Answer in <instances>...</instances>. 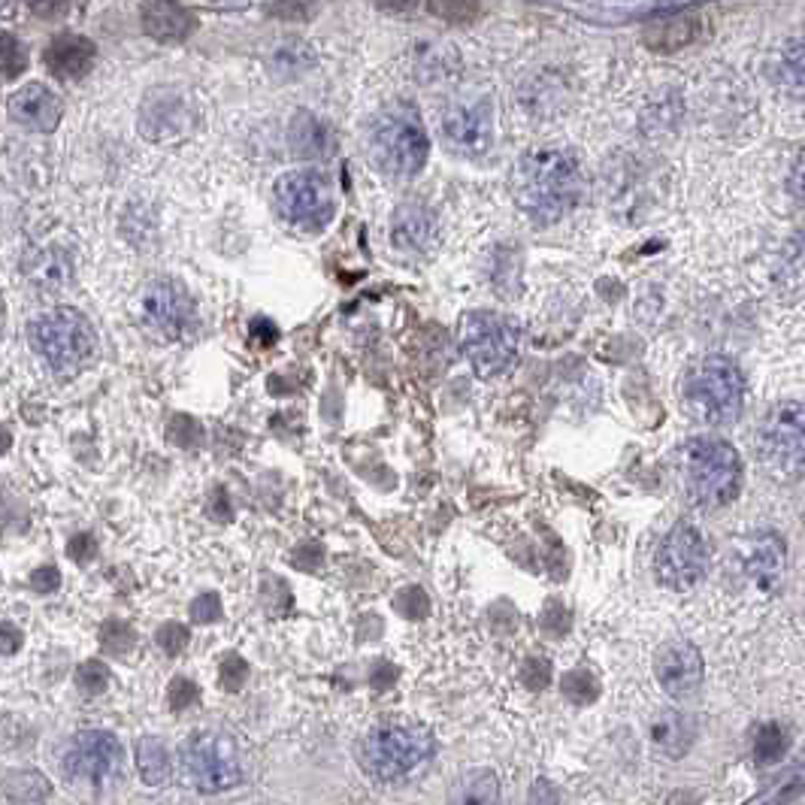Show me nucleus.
Instances as JSON below:
<instances>
[{"instance_id": "1", "label": "nucleus", "mask_w": 805, "mask_h": 805, "mask_svg": "<svg viewBox=\"0 0 805 805\" xmlns=\"http://www.w3.org/2000/svg\"><path fill=\"white\" fill-rule=\"evenodd\" d=\"M515 194L522 210L539 225H555L579 203L581 167L576 154L539 149L524 154L515 173Z\"/></svg>"}, {"instance_id": "2", "label": "nucleus", "mask_w": 805, "mask_h": 805, "mask_svg": "<svg viewBox=\"0 0 805 805\" xmlns=\"http://www.w3.org/2000/svg\"><path fill=\"white\" fill-rule=\"evenodd\" d=\"M433 758H437V739L421 723H379L357 742L361 770L379 784L415 782L418 775L430 770Z\"/></svg>"}, {"instance_id": "3", "label": "nucleus", "mask_w": 805, "mask_h": 805, "mask_svg": "<svg viewBox=\"0 0 805 805\" xmlns=\"http://www.w3.org/2000/svg\"><path fill=\"white\" fill-rule=\"evenodd\" d=\"M685 487L697 506L721 509L739 497L742 458L723 439H690L685 449Z\"/></svg>"}, {"instance_id": "4", "label": "nucleus", "mask_w": 805, "mask_h": 805, "mask_svg": "<svg viewBox=\"0 0 805 805\" xmlns=\"http://www.w3.org/2000/svg\"><path fill=\"white\" fill-rule=\"evenodd\" d=\"M28 340L49 369L73 376L88 367L97 355V333L92 321L76 309H52L31 324Z\"/></svg>"}, {"instance_id": "5", "label": "nucleus", "mask_w": 805, "mask_h": 805, "mask_svg": "<svg viewBox=\"0 0 805 805\" xmlns=\"http://www.w3.org/2000/svg\"><path fill=\"white\" fill-rule=\"evenodd\" d=\"M685 406L702 425H730L745 406V382L730 357L697 361L685 379Z\"/></svg>"}, {"instance_id": "6", "label": "nucleus", "mask_w": 805, "mask_h": 805, "mask_svg": "<svg viewBox=\"0 0 805 805\" xmlns=\"http://www.w3.org/2000/svg\"><path fill=\"white\" fill-rule=\"evenodd\" d=\"M369 154L385 176H418L430 154V140L418 112L412 107L385 109L369 133Z\"/></svg>"}, {"instance_id": "7", "label": "nucleus", "mask_w": 805, "mask_h": 805, "mask_svg": "<svg viewBox=\"0 0 805 805\" xmlns=\"http://www.w3.org/2000/svg\"><path fill=\"white\" fill-rule=\"evenodd\" d=\"M518 345H522V333L518 324L500 312H470L461 324V348L466 364L473 367L475 376L482 379H494L503 376L506 369L515 364L518 357Z\"/></svg>"}, {"instance_id": "8", "label": "nucleus", "mask_w": 805, "mask_h": 805, "mask_svg": "<svg viewBox=\"0 0 805 805\" xmlns=\"http://www.w3.org/2000/svg\"><path fill=\"white\" fill-rule=\"evenodd\" d=\"M179 763H182V772H185L191 787H197L201 794L230 791L246 775L237 742L230 736L215 733V730L191 733L179 751Z\"/></svg>"}, {"instance_id": "9", "label": "nucleus", "mask_w": 805, "mask_h": 805, "mask_svg": "<svg viewBox=\"0 0 805 805\" xmlns=\"http://www.w3.org/2000/svg\"><path fill=\"white\" fill-rule=\"evenodd\" d=\"M272 203L285 225L297 227V230H321L336 210L331 179L319 170L282 173L272 185Z\"/></svg>"}, {"instance_id": "10", "label": "nucleus", "mask_w": 805, "mask_h": 805, "mask_svg": "<svg viewBox=\"0 0 805 805\" xmlns=\"http://www.w3.org/2000/svg\"><path fill=\"white\" fill-rule=\"evenodd\" d=\"M61 770L85 787H109L125 775V748L107 730H85L64 751Z\"/></svg>"}, {"instance_id": "11", "label": "nucleus", "mask_w": 805, "mask_h": 805, "mask_svg": "<svg viewBox=\"0 0 805 805\" xmlns=\"http://www.w3.org/2000/svg\"><path fill=\"white\" fill-rule=\"evenodd\" d=\"M654 572L657 581L669 591H694L709 572V545L697 527L678 524L654 551Z\"/></svg>"}, {"instance_id": "12", "label": "nucleus", "mask_w": 805, "mask_h": 805, "mask_svg": "<svg viewBox=\"0 0 805 805\" xmlns=\"http://www.w3.org/2000/svg\"><path fill=\"white\" fill-rule=\"evenodd\" d=\"M760 454L772 475L784 482L803 475L805 458V418L799 402H784L770 415L760 433Z\"/></svg>"}, {"instance_id": "13", "label": "nucleus", "mask_w": 805, "mask_h": 805, "mask_svg": "<svg viewBox=\"0 0 805 805\" xmlns=\"http://www.w3.org/2000/svg\"><path fill=\"white\" fill-rule=\"evenodd\" d=\"M142 321L149 324L164 340H179L185 336L194 324V303H191L185 285L176 279H158L146 288L142 294Z\"/></svg>"}, {"instance_id": "14", "label": "nucleus", "mask_w": 805, "mask_h": 805, "mask_svg": "<svg viewBox=\"0 0 805 805\" xmlns=\"http://www.w3.org/2000/svg\"><path fill=\"white\" fill-rule=\"evenodd\" d=\"M442 140L461 158H479L491 149L494 140V109L487 100L454 104L442 116Z\"/></svg>"}, {"instance_id": "15", "label": "nucleus", "mask_w": 805, "mask_h": 805, "mask_svg": "<svg viewBox=\"0 0 805 805\" xmlns=\"http://www.w3.org/2000/svg\"><path fill=\"white\" fill-rule=\"evenodd\" d=\"M654 675L669 697H690L702 681V657L690 642H669L654 657Z\"/></svg>"}, {"instance_id": "16", "label": "nucleus", "mask_w": 805, "mask_h": 805, "mask_svg": "<svg viewBox=\"0 0 805 805\" xmlns=\"http://www.w3.org/2000/svg\"><path fill=\"white\" fill-rule=\"evenodd\" d=\"M10 119L24 128V131H36V133H49L58 128L61 112H64V104L61 97L46 88L43 83H28L24 88H19L15 95L10 97Z\"/></svg>"}, {"instance_id": "17", "label": "nucleus", "mask_w": 805, "mask_h": 805, "mask_svg": "<svg viewBox=\"0 0 805 805\" xmlns=\"http://www.w3.org/2000/svg\"><path fill=\"white\" fill-rule=\"evenodd\" d=\"M702 34H706V19L699 12H673V15L645 24L642 43L652 52L673 55V52H681V49L699 43Z\"/></svg>"}, {"instance_id": "18", "label": "nucleus", "mask_w": 805, "mask_h": 805, "mask_svg": "<svg viewBox=\"0 0 805 805\" xmlns=\"http://www.w3.org/2000/svg\"><path fill=\"white\" fill-rule=\"evenodd\" d=\"M140 22L142 31L158 43H182L197 31V15L179 0H146Z\"/></svg>"}, {"instance_id": "19", "label": "nucleus", "mask_w": 805, "mask_h": 805, "mask_svg": "<svg viewBox=\"0 0 805 805\" xmlns=\"http://www.w3.org/2000/svg\"><path fill=\"white\" fill-rule=\"evenodd\" d=\"M95 58H97L95 43H92L88 36L79 34L55 36V40L49 43L46 55H43L49 73H52L55 79H83L85 73L95 67Z\"/></svg>"}, {"instance_id": "20", "label": "nucleus", "mask_w": 805, "mask_h": 805, "mask_svg": "<svg viewBox=\"0 0 805 805\" xmlns=\"http://www.w3.org/2000/svg\"><path fill=\"white\" fill-rule=\"evenodd\" d=\"M437 239V218L427 213L425 206H400L391 222V243L409 255H421L433 246Z\"/></svg>"}, {"instance_id": "21", "label": "nucleus", "mask_w": 805, "mask_h": 805, "mask_svg": "<svg viewBox=\"0 0 805 805\" xmlns=\"http://www.w3.org/2000/svg\"><path fill=\"white\" fill-rule=\"evenodd\" d=\"M784 557H787V548H784L782 536L779 534H763L754 539V548L748 555V576L754 579L760 591H772L779 579H782V567Z\"/></svg>"}, {"instance_id": "22", "label": "nucleus", "mask_w": 805, "mask_h": 805, "mask_svg": "<svg viewBox=\"0 0 805 805\" xmlns=\"http://www.w3.org/2000/svg\"><path fill=\"white\" fill-rule=\"evenodd\" d=\"M22 270L28 272V279L36 285V288H43V291H58L67 285L71 279V258L64 255L61 249L55 246H46V249H36L28 261L22 264Z\"/></svg>"}, {"instance_id": "23", "label": "nucleus", "mask_w": 805, "mask_h": 805, "mask_svg": "<svg viewBox=\"0 0 805 805\" xmlns=\"http://www.w3.org/2000/svg\"><path fill=\"white\" fill-rule=\"evenodd\" d=\"M182 121H185V109L179 97H154L152 104L142 109V133L152 140L176 133Z\"/></svg>"}, {"instance_id": "24", "label": "nucleus", "mask_w": 805, "mask_h": 805, "mask_svg": "<svg viewBox=\"0 0 805 805\" xmlns=\"http://www.w3.org/2000/svg\"><path fill=\"white\" fill-rule=\"evenodd\" d=\"M137 766H140L142 782L152 784V787H164L173 775V760H170V751L161 739L154 736H146L140 739L137 745Z\"/></svg>"}, {"instance_id": "25", "label": "nucleus", "mask_w": 805, "mask_h": 805, "mask_svg": "<svg viewBox=\"0 0 805 805\" xmlns=\"http://www.w3.org/2000/svg\"><path fill=\"white\" fill-rule=\"evenodd\" d=\"M288 142H291V152L300 158H319L328 152V128L315 116L297 112L288 128Z\"/></svg>"}, {"instance_id": "26", "label": "nucleus", "mask_w": 805, "mask_h": 805, "mask_svg": "<svg viewBox=\"0 0 805 805\" xmlns=\"http://www.w3.org/2000/svg\"><path fill=\"white\" fill-rule=\"evenodd\" d=\"M652 739H654V745L661 748L664 754H669V758H681V754H685V748L690 745L685 718H681V715H675V711H664V715H657V718H654Z\"/></svg>"}, {"instance_id": "27", "label": "nucleus", "mask_w": 805, "mask_h": 805, "mask_svg": "<svg viewBox=\"0 0 805 805\" xmlns=\"http://www.w3.org/2000/svg\"><path fill=\"white\" fill-rule=\"evenodd\" d=\"M49 794H52V787L40 772H12L7 779V796L15 803H40Z\"/></svg>"}, {"instance_id": "28", "label": "nucleus", "mask_w": 805, "mask_h": 805, "mask_svg": "<svg viewBox=\"0 0 805 805\" xmlns=\"http://www.w3.org/2000/svg\"><path fill=\"white\" fill-rule=\"evenodd\" d=\"M784 751H787V733L779 723H763L754 736V758L760 763H775L784 758Z\"/></svg>"}, {"instance_id": "29", "label": "nucleus", "mask_w": 805, "mask_h": 805, "mask_svg": "<svg viewBox=\"0 0 805 805\" xmlns=\"http://www.w3.org/2000/svg\"><path fill=\"white\" fill-rule=\"evenodd\" d=\"M427 10L449 24H470L479 19V0H427Z\"/></svg>"}, {"instance_id": "30", "label": "nucleus", "mask_w": 805, "mask_h": 805, "mask_svg": "<svg viewBox=\"0 0 805 805\" xmlns=\"http://www.w3.org/2000/svg\"><path fill=\"white\" fill-rule=\"evenodd\" d=\"M24 67H28V52H24V46L12 34L0 31V73L7 79H15V76H22Z\"/></svg>"}, {"instance_id": "31", "label": "nucleus", "mask_w": 805, "mask_h": 805, "mask_svg": "<svg viewBox=\"0 0 805 805\" xmlns=\"http://www.w3.org/2000/svg\"><path fill=\"white\" fill-rule=\"evenodd\" d=\"M76 687L83 690L85 697L104 694L109 687L107 664H100V661H85V664H79V669H76Z\"/></svg>"}, {"instance_id": "32", "label": "nucleus", "mask_w": 805, "mask_h": 805, "mask_svg": "<svg viewBox=\"0 0 805 805\" xmlns=\"http://www.w3.org/2000/svg\"><path fill=\"white\" fill-rule=\"evenodd\" d=\"M463 787H466L461 794L463 803H491V799H497V779L491 772H475V775L466 779Z\"/></svg>"}, {"instance_id": "33", "label": "nucleus", "mask_w": 805, "mask_h": 805, "mask_svg": "<svg viewBox=\"0 0 805 805\" xmlns=\"http://www.w3.org/2000/svg\"><path fill=\"white\" fill-rule=\"evenodd\" d=\"M100 645H104L109 654L131 652L133 630L128 627V624H121V621H107L104 630H100Z\"/></svg>"}, {"instance_id": "34", "label": "nucleus", "mask_w": 805, "mask_h": 805, "mask_svg": "<svg viewBox=\"0 0 805 805\" xmlns=\"http://www.w3.org/2000/svg\"><path fill=\"white\" fill-rule=\"evenodd\" d=\"M564 694L576 702H591L597 697V681L591 678V673H572L564 678Z\"/></svg>"}, {"instance_id": "35", "label": "nucleus", "mask_w": 805, "mask_h": 805, "mask_svg": "<svg viewBox=\"0 0 805 805\" xmlns=\"http://www.w3.org/2000/svg\"><path fill=\"white\" fill-rule=\"evenodd\" d=\"M197 685L194 681H189V678H173V685H170V694H167V699H170V709L173 711H182V709H189L191 702H197Z\"/></svg>"}, {"instance_id": "36", "label": "nucleus", "mask_w": 805, "mask_h": 805, "mask_svg": "<svg viewBox=\"0 0 805 805\" xmlns=\"http://www.w3.org/2000/svg\"><path fill=\"white\" fill-rule=\"evenodd\" d=\"M158 645L164 648L167 654H179L185 645H189V630L176 624V621H170L164 627L158 630Z\"/></svg>"}, {"instance_id": "37", "label": "nucleus", "mask_w": 805, "mask_h": 805, "mask_svg": "<svg viewBox=\"0 0 805 805\" xmlns=\"http://www.w3.org/2000/svg\"><path fill=\"white\" fill-rule=\"evenodd\" d=\"M218 615H222V603H218L215 593H203V597H197V600L191 603V618H194L197 624H210V621H215Z\"/></svg>"}, {"instance_id": "38", "label": "nucleus", "mask_w": 805, "mask_h": 805, "mask_svg": "<svg viewBox=\"0 0 805 805\" xmlns=\"http://www.w3.org/2000/svg\"><path fill=\"white\" fill-rule=\"evenodd\" d=\"M31 588L36 593H52L61 588V572L55 567H40L31 572Z\"/></svg>"}, {"instance_id": "39", "label": "nucleus", "mask_w": 805, "mask_h": 805, "mask_svg": "<svg viewBox=\"0 0 805 805\" xmlns=\"http://www.w3.org/2000/svg\"><path fill=\"white\" fill-rule=\"evenodd\" d=\"M67 555L76 560V564H88L92 557L97 555V543H95V536H88V534H79V536H73L71 545H67Z\"/></svg>"}, {"instance_id": "40", "label": "nucleus", "mask_w": 805, "mask_h": 805, "mask_svg": "<svg viewBox=\"0 0 805 805\" xmlns=\"http://www.w3.org/2000/svg\"><path fill=\"white\" fill-rule=\"evenodd\" d=\"M22 642H24L22 630L15 627V624H10V621H0V654H3V657H10V654L19 652Z\"/></svg>"}, {"instance_id": "41", "label": "nucleus", "mask_w": 805, "mask_h": 805, "mask_svg": "<svg viewBox=\"0 0 805 805\" xmlns=\"http://www.w3.org/2000/svg\"><path fill=\"white\" fill-rule=\"evenodd\" d=\"M243 678H246V664L239 661L237 654L225 657V666H222V681H225V687L237 690L243 685Z\"/></svg>"}, {"instance_id": "42", "label": "nucleus", "mask_w": 805, "mask_h": 805, "mask_svg": "<svg viewBox=\"0 0 805 805\" xmlns=\"http://www.w3.org/2000/svg\"><path fill=\"white\" fill-rule=\"evenodd\" d=\"M36 15H43V19H55L61 12L71 7V0H24Z\"/></svg>"}, {"instance_id": "43", "label": "nucleus", "mask_w": 805, "mask_h": 805, "mask_svg": "<svg viewBox=\"0 0 805 805\" xmlns=\"http://www.w3.org/2000/svg\"><path fill=\"white\" fill-rule=\"evenodd\" d=\"M251 336H258V340H261V345H267L270 340H276V331L270 328V321L258 319L255 324H251Z\"/></svg>"}, {"instance_id": "44", "label": "nucleus", "mask_w": 805, "mask_h": 805, "mask_svg": "<svg viewBox=\"0 0 805 805\" xmlns=\"http://www.w3.org/2000/svg\"><path fill=\"white\" fill-rule=\"evenodd\" d=\"M376 7H382V10H391V12H406V10H415V3L418 0H373Z\"/></svg>"}, {"instance_id": "45", "label": "nucleus", "mask_w": 805, "mask_h": 805, "mask_svg": "<svg viewBox=\"0 0 805 805\" xmlns=\"http://www.w3.org/2000/svg\"><path fill=\"white\" fill-rule=\"evenodd\" d=\"M12 446V433L7 430V427H0V454H7Z\"/></svg>"}, {"instance_id": "46", "label": "nucleus", "mask_w": 805, "mask_h": 805, "mask_svg": "<svg viewBox=\"0 0 805 805\" xmlns=\"http://www.w3.org/2000/svg\"><path fill=\"white\" fill-rule=\"evenodd\" d=\"M3 328H7V307H3V300H0V336H3Z\"/></svg>"}]
</instances>
